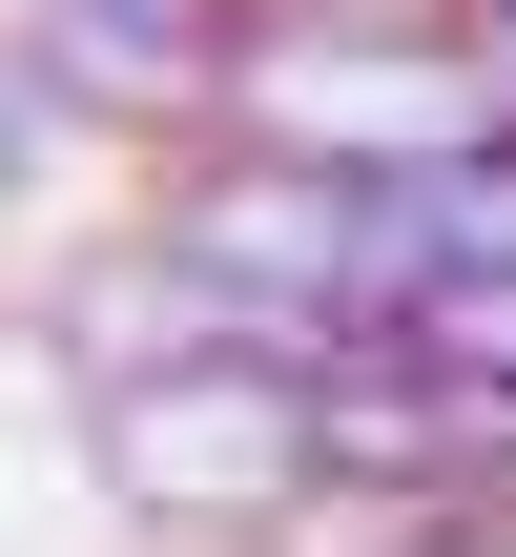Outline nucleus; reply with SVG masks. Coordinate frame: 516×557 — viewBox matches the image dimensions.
Here are the masks:
<instances>
[{
    "label": "nucleus",
    "mask_w": 516,
    "mask_h": 557,
    "mask_svg": "<svg viewBox=\"0 0 516 557\" xmlns=\"http://www.w3.org/2000/svg\"><path fill=\"white\" fill-rule=\"evenodd\" d=\"M414 186H372V165H290V145H228V165H186L165 186V269L186 289H228L248 310V351L269 331H310V310H393L414 289Z\"/></svg>",
    "instance_id": "1"
},
{
    "label": "nucleus",
    "mask_w": 516,
    "mask_h": 557,
    "mask_svg": "<svg viewBox=\"0 0 516 557\" xmlns=\"http://www.w3.org/2000/svg\"><path fill=\"white\" fill-rule=\"evenodd\" d=\"M103 475H124V517H165V537H290V517L331 496V455H310V393H290V351H186V372H103Z\"/></svg>",
    "instance_id": "3"
},
{
    "label": "nucleus",
    "mask_w": 516,
    "mask_h": 557,
    "mask_svg": "<svg viewBox=\"0 0 516 557\" xmlns=\"http://www.w3.org/2000/svg\"><path fill=\"white\" fill-rule=\"evenodd\" d=\"M207 103H248L290 165H372V186H414V165H476V145H496V83H476L434 21H248Z\"/></svg>",
    "instance_id": "2"
},
{
    "label": "nucleus",
    "mask_w": 516,
    "mask_h": 557,
    "mask_svg": "<svg viewBox=\"0 0 516 557\" xmlns=\"http://www.w3.org/2000/svg\"><path fill=\"white\" fill-rule=\"evenodd\" d=\"M393 351H434V372H496V393H516V269H476V248H414V289H393Z\"/></svg>",
    "instance_id": "4"
}]
</instances>
